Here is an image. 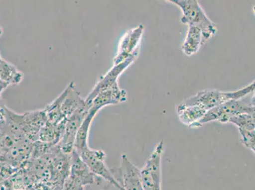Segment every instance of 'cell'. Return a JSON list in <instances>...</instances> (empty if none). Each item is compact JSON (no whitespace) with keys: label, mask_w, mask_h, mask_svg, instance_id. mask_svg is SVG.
<instances>
[{"label":"cell","mask_w":255,"mask_h":190,"mask_svg":"<svg viewBox=\"0 0 255 190\" xmlns=\"http://www.w3.org/2000/svg\"><path fill=\"white\" fill-rule=\"evenodd\" d=\"M8 87L9 85L8 84H6V83L0 80V96H1V94H3L4 90H5Z\"/></svg>","instance_id":"20"},{"label":"cell","mask_w":255,"mask_h":190,"mask_svg":"<svg viewBox=\"0 0 255 190\" xmlns=\"http://www.w3.org/2000/svg\"><path fill=\"white\" fill-rule=\"evenodd\" d=\"M182 10L181 22L199 27L202 31L204 43L209 41L218 31L217 25L206 15L202 6L196 0H170Z\"/></svg>","instance_id":"1"},{"label":"cell","mask_w":255,"mask_h":190,"mask_svg":"<svg viewBox=\"0 0 255 190\" xmlns=\"http://www.w3.org/2000/svg\"><path fill=\"white\" fill-rule=\"evenodd\" d=\"M144 27L139 25L128 31L121 38L118 52L113 60L114 66L129 59H136L140 51Z\"/></svg>","instance_id":"6"},{"label":"cell","mask_w":255,"mask_h":190,"mask_svg":"<svg viewBox=\"0 0 255 190\" xmlns=\"http://www.w3.org/2000/svg\"><path fill=\"white\" fill-rule=\"evenodd\" d=\"M3 60V59H2V57L1 56V55H0V62H1Z\"/></svg>","instance_id":"22"},{"label":"cell","mask_w":255,"mask_h":190,"mask_svg":"<svg viewBox=\"0 0 255 190\" xmlns=\"http://www.w3.org/2000/svg\"><path fill=\"white\" fill-rule=\"evenodd\" d=\"M241 135V142L248 149L255 152V130L250 131L246 129H238Z\"/></svg>","instance_id":"19"},{"label":"cell","mask_w":255,"mask_h":190,"mask_svg":"<svg viewBox=\"0 0 255 190\" xmlns=\"http://www.w3.org/2000/svg\"><path fill=\"white\" fill-rule=\"evenodd\" d=\"M84 190H124L120 186L113 184L103 178L96 176L92 184L84 187Z\"/></svg>","instance_id":"17"},{"label":"cell","mask_w":255,"mask_h":190,"mask_svg":"<svg viewBox=\"0 0 255 190\" xmlns=\"http://www.w3.org/2000/svg\"><path fill=\"white\" fill-rule=\"evenodd\" d=\"M127 99V92L121 89L117 83L110 89L97 95L90 103L89 107L100 111L106 106L125 102Z\"/></svg>","instance_id":"10"},{"label":"cell","mask_w":255,"mask_h":190,"mask_svg":"<svg viewBox=\"0 0 255 190\" xmlns=\"http://www.w3.org/2000/svg\"><path fill=\"white\" fill-rule=\"evenodd\" d=\"M164 148L163 141L157 143L140 169L143 190H162L161 161Z\"/></svg>","instance_id":"4"},{"label":"cell","mask_w":255,"mask_h":190,"mask_svg":"<svg viewBox=\"0 0 255 190\" xmlns=\"http://www.w3.org/2000/svg\"><path fill=\"white\" fill-rule=\"evenodd\" d=\"M68 177L83 187L92 184L96 177L75 150L71 155Z\"/></svg>","instance_id":"11"},{"label":"cell","mask_w":255,"mask_h":190,"mask_svg":"<svg viewBox=\"0 0 255 190\" xmlns=\"http://www.w3.org/2000/svg\"><path fill=\"white\" fill-rule=\"evenodd\" d=\"M228 123H232L238 127V129L246 130H255V115L243 113L230 118Z\"/></svg>","instance_id":"16"},{"label":"cell","mask_w":255,"mask_h":190,"mask_svg":"<svg viewBox=\"0 0 255 190\" xmlns=\"http://www.w3.org/2000/svg\"><path fill=\"white\" fill-rule=\"evenodd\" d=\"M207 111L197 105L180 103L177 108L178 116L182 123L191 128H198L199 121L205 116Z\"/></svg>","instance_id":"12"},{"label":"cell","mask_w":255,"mask_h":190,"mask_svg":"<svg viewBox=\"0 0 255 190\" xmlns=\"http://www.w3.org/2000/svg\"><path fill=\"white\" fill-rule=\"evenodd\" d=\"M255 81L245 88L234 92H221L217 90H206L199 92L195 96L185 99V105H197L206 111L233 99H240L255 92Z\"/></svg>","instance_id":"2"},{"label":"cell","mask_w":255,"mask_h":190,"mask_svg":"<svg viewBox=\"0 0 255 190\" xmlns=\"http://www.w3.org/2000/svg\"><path fill=\"white\" fill-rule=\"evenodd\" d=\"M1 183H0V188H1Z\"/></svg>","instance_id":"23"},{"label":"cell","mask_w":255,"mask_h":190,"mask_svg":"<svg viewBox=\"0 0 255 190\" xmlns=\"http://www.w3.org/2000/svg\"><path fill=\"white\" fill-rule=\"evenodd\" d=\"M78 154L94 175L120 186L114 179L110 169L106 164V154L103 150L92 149L89 147Z\"/></svg>","instance_id":"8"},{"label":"cell","mask_w":255,"mask_h":190,"mask_svg":"<svg viewBox=\"0 0 255 190\" xmlns=\"http://www.w3.org/2000/svg\"><path fill=\"white\" fill-rule=\"evenodd\" d=\"M110 171L114 179L124 190H143L140 169L129 161L127 155H122L120 167Z\"/></svg>","instance_id":"5"},{"label":"cell","mask_w":255,"mask_h":190,"mask_svg":"<svg viewBox=\"0 0 255 190\" xmlns=\"http://www.w3.org/2000/svg\"><path fill=\"white\" fill-rule=\"evenodd\" d=\"M135 60L136 59H129L122 63L115 65L108 73L102 76L96 86L93 88L92 92L88 95L87 98L85 99L87 105L89 106L93 99L100 93L106 91V90L112 88L113 86L117 85L118 83V78L120 77L121 74L124 73L128 67L130 66Z\"/></svg>","instance_id":"9"},{"label":"cell","mask_w":255,"mask_h":190,"mask_svg":"<svg viewBox=\"0 0 255 190\" xmlns=\"http://www.w3.org/2000/svg\"><path fill=\"white\" fill-rule=\"evenodd\" d=\"M89 110L90 107L87 104L79 108L66 120L63 135L57 144L60 151L64 154L71 155L75 150L76 134Z\"/></svg>","instance_id":"7"},{"label":"cell","mask_w":255,"mask_h":190,"mask_svg":"<svg viewBox=\"0 0 255 190\" xmlns=\"http://www.w3.org/2000/svg\"><path fill=\"white\" fill-rule=\"evenodd\" d=\"M99 112V110L90 108L87 116L85 117L82 125L79 128L77 134H76L75 144V151L78 154L89 147V137L90 127H91L95 117Z\"/></svg>","instance_id":"13"},{"label":"cell","mask_w":255,"mask_h":190,"mask_svg":"<svg viewBox=\"0 0 255 190\" xmlns=\"http://www.w3.org/2000/svg\"><path fill=\"white\" fill-rule=\"evenodd\" d=\"M20 169L8 162L0 161V183L10 180Z\"/></svg>","instance_id":"18"},{"label":"cell","mask_w":255,"mask_h":190,"mask_svg":"<svg viewBox=\"0 0 255 190\" xmlns=\"http://www.w3.org/2000/svg\"><path fill=\"white\" fill-rule=\"evenodd\" d=\"M2 33H3V31H2V28L0 27V36L1 35Z\"/></svg>","instance_id":"21"},{"label":"cell","mask_w":255,"mask_h":190,"mask_svg":"<svg viewBox=\"0 0 255 190\" xmlns=\"http://www.w3.org/2000/svg\"><path fill=\"white\" fill-rule=\"evenodd\" d=\"M204 43L201 30L198 27L190 25L186 38L182 45V52L187 56H192L199 52Z\"/></svg>","instance_id":"14"},{"label":"cell","mask_w":255,"mask_h":190,"mask_svg":"<svg viewBox=\"0 0 255 190\" xmlns=\"http://www.w3.org/2000/svg\"><path fill=\"white\" fill-rule=\"evenodd\" d=\"M24 80V74L14 65L3 59L0 62V80L9 86L18 85Z\"/></svg>","instance_id":"15"},{"label":"cell","mask_w":255,"mask_h":190,"mask_svg":"<svg viewBox=\"0 0 255 190\" xmlns=\"http://www.w3.org/2000/svg\"><path fill=\"white\" fill-rule=\"evenodd\" d=\"M245 97L227 101L207 111L205 116L199 121V126L201 127L212 121L228 123L231 117L243 113L255 115V95H252L251 98L248 97V99H245Z\"/></svg>","instance_id":"3"}]
</instances>
